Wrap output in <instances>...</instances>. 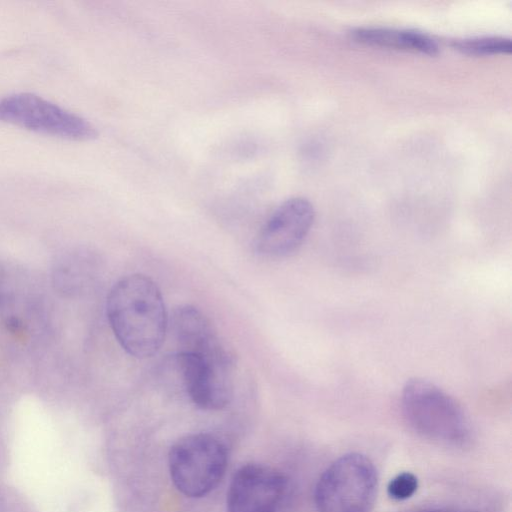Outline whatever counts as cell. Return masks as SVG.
<instances>
[{"label": "cell", "instance_id": "obj_1", "mask_svg": "<svg viewBox=\"0 0 512 512\" xmlns=\"http://www.w3.org/2000/svg\"><path fill=\"white\" fill-rule=\"evenodd\" d=\"M106 314L113 334L131 356H153L161 347L168 316L161 291L142 274L118 280L107 296Z\"/></svg>", "mask_w": 512, "mask_h": 512}, {"label": "cell", "instance_id": "obj_2", "mask_svg": "<svg viewBox=\"0 0 512 512\" xmlns=\"http://www.w3.org/2000/svg\"><path fill=\"white\" fill-rule=\"evenodd\" d=\"M401 403L406 421L419 435L452 446L467 442L470 430L462 408L434 383L420 378L408 380Z\"/></svg>", "mask_w": 512, "mask_h": 512}, {"label": "cell", "instance_id": "obj_3", "mask_svg": "<svg viewBox=\"0 0 512 512\" xmlns=\"http://www.w3.org/2000/svg\"><path fill=\"white\" fill-rule=\"evenodd\" d=\"M377 485V471L368 457L356 452L342 455L316 484L317 512H370Z\"/></svg>", "mask_w": 512, "mask_h": 512}, {"label": "cell", "instance_id": "obj_4", "mask_svg": "<svg viewBox=\"0 0 512 512\" xmlns=\"http://www.w3.org/2000/svg\"><path fill=\"white\" fill-rule=\"evenodd\" d=\"M228 462L224 443L207 433L182 437L171 447L169 472L185 496L198 498L211 492L223 478Z\"/></svg>", "mask_w": 512, "mask_h": 512}, {"label": "cell", "instance_id": "obj_5", "mask_svg": "<svg viewBox=\"0 0 512 512\" xmlns=\"http://www.w3.org/2000/svg\"><path fill=\"white\" fill-rule=\"evenodd\" d=\"M0 122L67 140L90 141L98 136L87 119L29 92L0 98Z\"/></svg>", "mask_w": 512, "mask_h": 512}, {"label": "cell", "instance_id": "obj_6", "mask_svg": "<svg viewBox=\"0 0 512 512\" xmlns=\"http://www.w3.org/2000/svg\"><path fill=\"white\" fill-rule=\"evenodd\" d=\"M175 360L186 392L197 407L220 410L229 404L234 362L224 346L207 353L177 351Z\"/></svg>", "mask_w": 512, "mask_h": 512}, {"label": "cell", "instance_id": "obj_7", "mask_svg": "<svg viewBox=\"0 0 512 512\" xmlns=\"http://www.w3.org/2000/svg\"><path fill=\"white\" fill-rule=\"evenodd\" d=\"M287 488L285 476L258 463L241 466L227 493L228 512H277Z\"/></svg>", "mask_w": 512, "mask_h": 512}, {"label": "cell", "instance_id": "obj_8", "mask_svg": "<svg viewBox=\"0 0 512 512\" xmlns=\"http://www.w3.org/2000/svg\"><path fill=\"white\" fill-rule=\"evenodd\" d=\"M314 221V208L305 198L284 201L270 215L258 232L255 248L271 258L284 257L302 244Z\"/></svg>", "mask_w": 512, "mask_h": 512}, {"label": "cell", "instance_id": "obj_9", "mask_svg": "<svg viewBox=\"0 0 512 512\" xmlns=\"http://www.w3.org/2000/svg\"><path fill=\"white\" fill-rule=\"evenodd\" d=\"M171 327L178 351L205 353L223 346L207 317L194 306L177 307Z\"/></svg>", "mask_w": 512, "mask_h": 512}, {"label": "cell", "instance_id": "obj_10", "mask_svg": "<svg viewBox=\"0 0 512 512\" xmlns=\"http://www.w3.org/2000/svg\"><path fill=\"white\" fill-rule=\"evenodd\" d=\"M93 258L79 249L65 251L55 260L52 282L55 290L65 297L83 293L95 274Z\"/></svg>", "mask_w": 512, "mask_h": 512}, {"label": "cell", "instance_id": "obj_11", "mask_svg": "<svg viewBox=\"0 0 512 512\" xmlns=\"http://www.w3.org/2000/svg\"><path fill=\"white\" fill-rule=\"evenodd\" d=\"M351 34L355 40L372 46L404 49L427 55H435L439 51V46L432 37L417 30L359 27Z\"/></svg>", "mask_w": 512, "mask_h": 512}, {"label": "cell", "instance_id": "obj_12", "mask_svg": "<svg viewBox=\"0 0 512 512\" xmlns=\"http://www.w3.org/2000/svg\"><path fill=\"white\" fill-rule=\"evenodd\" d=\"M453 47L467 55L509 54L511 40L502 36H479L457 40Z\"/></svg>", "mask_w": 512, "mask_h": 512}, {"label": "cell", "instance_id": "obj_13", "mask_svg": "<svg viewBox=\"0 0 512 512\" xmlns=\"http://www.w3.org/2000/svg\"><path fill=\"white\" fill-rule=\"evenodd\" d=\"M417 488V477L410 472H402L391 479L387 486V492L394 500H405L411 497Z\"/></svg>", "mask_w": 512, "mask_h": 512}, {"label": "cell", "instance_id": "obj_14", "mask_svg": "<svg viewBox=\"0 0 512 512\" xmlns=\"http://www.w3.org/2000/svg\"><path fill=\"white\" fill-rule=\"evenodd\" d=\"M3 287H4V278H3L2 269L0 268V300L2 297V293H3Z\"/></svg>", "mask_w": 512, "mask_h": 512}, {"label": "cell", "instance_id": "obj_15", "mask_svg": "<svg viewBox=\"0 0 512 512\" xmlns=\"http://www.w3.org/2000/svg\"><path fill=\"white\" fill-rule=\"evenodd\" d=\"M425 512H452V511H444V510H431V511H425Z\"/></svg>", "mask_w": 512, "mask_h": 512}]
</instances>
